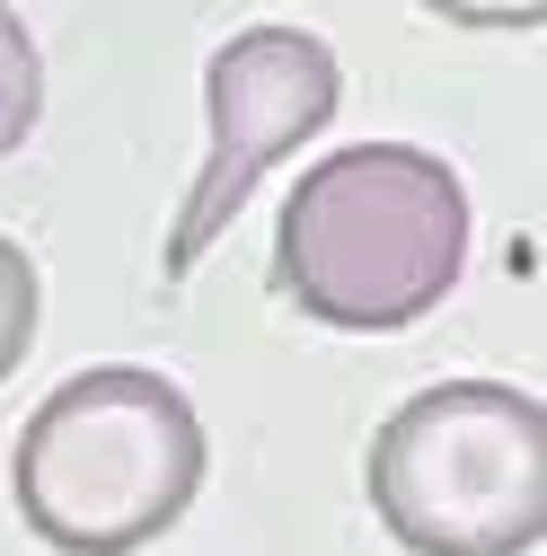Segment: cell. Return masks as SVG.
Segmentation results:
<instances>
[{
    "label": "cell",
    "instance_id": "1",
    "mask_svg": "<svg viewBox=\"0 0 547 556\" xmlns=\"http://www.w3.org/2000/svg\"><path fill=\"white\" fill-rule=\"evenodd\" d=\"M468 265V186L416 142L327 151L274 222V292L301 318L389 336L442 309Z\"/></svg>",
    "mask_w": 547,
    "mask_h": 556
},
{
    "label": "cell",
    "instance_id": "2",
    "mask_svg": "<svg viewBox=\"0 0 547 556\" xmlns=\"http://www.w3.org/2000/svg\"><path fill=\"white\" fill-rule=\"evenodd\" d=\"M203 485V425L177 380L98 363L62 380L18 433V521L62 556H132L186 521Z\"/></svg>",
    "mask_w": 547,
    "mask_h": 556
},
{
    "label": "cell",
    "instance_id": "3",
    "mask_svg": "<svg viewBox=\"0 0 547 556\" xmlns=\"http://www.w3.org/2000/svg\"><path fill=\"white\" fill-rule=\"evenodd\" d=\"M362 485L416 556H530L547 539V415L504 380L416 389L371 433Z\"/></svg>",
    "mask_w": 547,
    "mask_h": 556
},
{
    "label": "cell",
    "instance_id": "4",
    "mask_svg": "<svg viewBox=\"0 0 547 556\" xmlns=\"http://www.w3.org/2000/svg\"><path fill=\"white\" fill-rule=\"evenodd\" d=\"M335 98H345V72H335V53L309 27H239L203 62V124H213V142H203L194 194L160 248V283H186L203 265V248L239 222L256 177L274 160H292L309 132H327Z\"/></svg>",
    "mask_w": 547,
    "mask_h": 556
},
{
    "label": "cell",
    "instance_id": "5",
    "mask_svg": "<svg viewBox=\"0 0 547 556\" xmlns=\"http://www.w3.org/2000/svg\"><path fill=\"white\" fill-rule=\"evenodd\" d=\"M36 115H44V53H36L27 18L0 0V160L36 132Z\"/></svg>",
    "mask_w": 547,
    "mask_h": 556
},
{
    "label": "cell",
    "instance_id": "6",
    "mask_svg": "<svg viewBox=\"0 0 547 556\" xmlns=\"http://www.w3.org/2000/svg\"><path fill=\"white\" fill-rule=\"evenodd\" d=\"M27 344H36V265L18 239H0V380L27 363Z\"/></svg>",
    "mask_w": 547,
    "mask_h": 556
},
{
    "label": "cell",
    "instance_id": "7",
    "mask_svg": "<svg viewBox=\"0 0 547 556\" xmlns=\"http://www.w3.org/2000/svg\"><path fill=\"white\" fill-rule=\"evenodd\" d=\"M433 18H450V27H547V0H424Z\"/></svg>",
    "mask_w": 547,
    "mask_h": 556
}]
</instances>
